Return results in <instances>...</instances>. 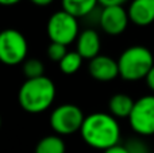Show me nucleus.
Returning <instances> with one entry per match:
<instances>
[{"label":"nucleus","mask_w":154,"mask_h":153,"mask_svg":"<svg viewBox=\"0 0 154 153\" xmlns=\"http://www.w3.org/2000/svg\"><path fill=\"white\" fill-rule=\"evenodd\" d=\"M80 136L91 148L104 152L119 144L120 125L109 113H92L85 117Z\"/></svg>","instance_id":"obj_1"},{"label":"nucleus","mask_w":154,"mask_h":153,"mask_svg":"<svg viewBox=\"0 0 154 153\" xmlns=\"http://www.w3.org/2000/svg\"><path fill=\"white\" fill-rule=\"evenodd\" d=\"M56 84L51 79L42 76L26 80L18 92V102L26 113L41 114L51 107L56 99Z\"/></svg>","instance_id":"obj_2"},{"label":"nucleus","mask_w":154,"mask_h":153,"mask_svg":"<svg viewBox=\"0 0 154 153\" xmlns=\"http://www.w3.org/2000/svg\"><path fill=\"white\" fill-rule=\"evenodd\" d=\"M119 76L126 81L145 80L154 67V57L150 49L142 45H134L122 52L116 60Z\"/></svg>","instance_id":"obj_3"},{"label":"nucleus","mask_w":154,"mask_h":153,"mask_svg":"<svg viewBox=\"0 0 154 153\" xmlns=\"http://www.w3.org/2000/svg\"><path fill=\"white\" fill-rule=\"evenodd\" d=\"M46 31L50 42L68 46L76 42L80 35L79 19L64 10L56 11L49 18Z\"/></svg>","instance_id":"obj_4"},{"label":"nucleus","mask_w":154,"mask_h":153,"mask_svg":"<svg viewBox=\"0 0 154 153\" xmlns=\"http://www.w3.org/2000/svg\"><path fill=\"white\" fill-rule=\"evenodd\" d=\"M85 115L82 110L76 105L65 103L60 105L51 111L49 122L50 127L58 136H72L81 130Z\"/></svg>","instance_id":"obj_5"},{"label":"nucleus","mask_w":154,"mask_h":153,"mask_svg":"<svg viewBox=\"0 0 154 153\" xmlns=\"http://www.w3.org/2000/svg\"><path fill=\"white\" fill-rule=\"evenodd\" d=\"M27 53L29 43L19 30L7 29L0 34V60L3 64L10 67L23 64Z\"/></svg>","instance_id":"obj_6"},{"label":"nucleus","mask_w":154,"mask_h":153,"mask_svg":"<svg viewBox=\"0 0 154 153\" xmlns=\"http://www.w3.org/2000/svg\"><path fill=\"white\" fill-rule=\"evenodd\" d=\"M133 132L139 137L154 136V94L145 95L135 100L134 108L128 117Z\"/></svg>","instance_id":"obj_7"},{"label":"nucleus","mask_w":154,"mask_h":153,"mask_svg":"<svg viewBox=\"0 0 154 153\" xmlns=\"http://www.w3.org/2000/svg\"><path fill=\"white\" fill-rule=\"evenodd\" d=\"M130 23L128 12L123 5H109L103 7L99 14V26L111 37L123 34Z\"/></svg>","instance_id":"obj_8"},{"label":"nucleus","mask_w":154,"mask_h":153,"mask_svg":"<svg viewBox=\"0 0 154 153\" xmlns=\"http://www.w3.org/2000/svg\"><path fill=\"white\" fill-rule=\"evenodd\" d=\"M88 72L93 80L107 83L112 81L119 76V65L118 61L104 54H99L88 62Z\"/></svg>","instance_id":"obj_9"},{"label":"nucleus","mask_w":154,"mask_h":153,"mask_svg":"<svg viewBox=\"0 0 154 153\" xmlns=\"http://www.w3.org/2000/svg\"><path fill=\"white\" fill-rule=\"evenodd\" d=\"M101 42L100 35L93 29H84L80 31V35L76 41V52L84 60H93L100 54Z\"/></svg>","instance_id":"obj_10"},{"label":"nucleus","mask_w":154,"mask_h":153,"mask_svg":"<svg viewBox=\"0 0 154 153\" xmlns=\"http://www.w3.org/2000/svg\"><path fill=\"white\" fill-rule=\"evenodd\" d=\"M127 12L133 24L138 27L150 26L154 23V0H131Z\"/></svg>","instance_id":"obj_11"},{"label":"nucleus","mask_w":154,"mask_h":153,"mask_svg":"<svg viewBox=\"0 0 154 153\" xmlns=\"http://www.w3.org/2000/svg\"><path fill=\"white\" fill-rule=\"evenodd\" d=\"M135 100L127 94H115L108 100V111L116 119H123L130 117L134 108Z\"/></svg>","instance_id":"obj_12"},{"label":"nucleus","mask_w":154,"mask_h":153,"mask_svg":"<svg viewBox=\"0 0 154 153\" xmlns=\"http://www.w3.org/2000/svg\"><path fill=\"white\" fill-rule=\"evenodd\" d=\"M99 0H61L62 10L79 18L89 16L96 10Z\"/></svg>","instance_id":"obj_13"},{"label":"nucleus","mask_w":154,"mask_h":153,"mask_svg":"<svg viewBox=\"0 0 154 153\" xmlns=\"http://www.w3.org/2000/svg\"><path fill=\"white\" fill-rule=\"evenodd\" d=\"M65 151L66 145L58 134H51L41 138L35 148V153H65Z\"/></svg>","instance_id":"obj_14"},{"label":"nucleus","mask_w":154,"mask_h":153,"mask_svg":"<svg viewBox=\"0 0 154 153\" xmlns=\"http://www.w3.org/2000/svg\"><path fill=\"white\" fill-rule=\"evenodd\" d=\"M82 61H84V58L76 50L68 52L66 56L58 62L60 70L64 75H75L76 72L80 70V68L82 67Z\"/></svg>","instance_id":"obj_15"},{"label":"nucleus","mask_w":154,"mask_h":153,"mask_svg":"<svg viewBox=\"0 0 154 153\" xmlns=\"http://www.w3.org/2000/svg\"><path fill=\"white\" fill-rule=\"evenodd\" d=\"M22 70L26 76V80L30 79H38L45 76V65L38 58H29L22 64Z\"/></svg>","instance_id":"obj_16"},{"label":"nucleus","mask_w":154,"mask_h":153,"mask_svg":"<svg viewBox=\"0 0 154 153\" xmlns=\"http://www.w3.org/2000/svg\"><path fill=\"white\" fill-rule=\"evenodd\" d=\"M68 53V49L65 45H61V43H54L51 42L50 45L48 46V57L51 60V61L60 62Z\"/></svg>","instance_id":"obj_17"},{"label":"nucleus","mask_w":154,"mask_h":153,"mask_svg":"<svg viewBox=\"0 0 154 153\" xmlns=\"http://www.w3.org/2000/svg\"><path fill=\"white\" fill-rule=\"evenodd\" d=\"M125 146L127 148V151L130 153H149L146 144L141 140V137H135L128 140Z\"/></svg>","instance_id":"obj_18"},{"label":"nucleus","mask_w":154,"mask_h":153,"mask_svg":"<svg viewBox=\"0 0 154 153\" xmlns=\"http://www.w3.org/2000/svg\"><path fill=\"white\" fill-rule=\"evenodd\" d=\"M127 0H99L101 7H109V5H123Z\"/></svg>","instance_id":"obj_19"},{"label":"nucleus","mask_w":154,"mask_h":153,"mask_svg":"<svg viewBox=\"0 0 154 153\" xmlns=\"http://www.w3.org/2000/svg\"><path fill=\"white\" fill-rule=\"evenodd\" d=\"M103 153H130V152L127 151V148H126L125 145H120V144H118V145H115V146H112V148L104 151Z\"/></svg>","instance_id":"obj_20"},{"label":"nucleus","mask_w":154,"mask_h":153,"mask_svg":"<svg viewBox=\"0 0 154 153\" xmlns=\"http://www.w3.org/2000/svg\"><path fill=\"white\" fill-rule=\"evenodd\" d=\"M145 81H146V86L147 88L150 89V91L154 94V67L152 68V70L149 72V75L146 76V79H145Z\"/></svg>","instance_id":"obj_21"},{"label":"nucleus","mask_w":154,"mask_h":153,"mask_svg":"<svg viewBox=\"0 0 154 153\" xmlns=\"http://www.w3.org/2000/svg\"><path fill=\"white\" fill-rule=\"evenodd\" d=\"M30 2H31L32 4L38 5V7H46V5L51 4L54 0H30Z\"/></svg>","instance_id":"obj_22"},{"label":"nucleus","mask_w":154,"mask_h":153,"mask_svg":"<svg viewBox=\"0 0 154 153\" xmlns=\"http://www.w3.org/2000/svg\"><path fill=\"white\" fill-rule=\"evenodd\" d=\"M20 2L22 0H0V3H2L3 5H15Z\"/></svg>","instance_id":"obj_23"}]
</instances>
